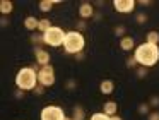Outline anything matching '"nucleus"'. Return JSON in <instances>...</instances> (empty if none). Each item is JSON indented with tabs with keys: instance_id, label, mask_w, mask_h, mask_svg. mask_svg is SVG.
Returning <instances> with one entry per match:
<instances>
[{
	"instance_id": "a211bd4d",
	"label": "nucleus",
	"mask_w": 159,
	"mask_h": 120,
	"mask_svg": "<svg viewBox=\"0 0 159 120\" xmlns=\"http://www.w3.org/2000/svg\"><path fill=\"white\" fill-rule=\"evenodd\" d=\"M31 41L36 45V46H41V45H45V40H43V33H33L31 34Z\"/></svg>"
},
{
	"instance_id": "f03ea898",
	"label": "nucleus",
	"mask_w": 159,
	"mask_h": 120,
	"mask_svg": "<svg viewBox=\"0 0 159 120\" xmlns=\"http://www.w3.org/2000/svg\"><path fill=\"white\" fill-rule=\"evenodd\" d=\"M38 84V72L34 67H22L16 75V86L21 91H34Z\"/></svg>"
},
{
	"instance_id": "bb28decb",
	"label": "nucleus",
	"mask_w": 159,
	"mask_h": 120,
	"mask_svg": "<svg viewBox=\"0 0 159 120\" xmlns=\"http://www.w3.org/2000/svg\"><path fill=\"white\" fill-rule=\"evenodd\" d=\"M149 120H159V112H151L149 113Z\"/></svg>"
},
{
	"instance_id": "473e14b6",
	"label": "nucleus",
	"mask_w": 159,
	"mask_h": 120,
	"mask_svg": "<svg viewBox=\"0 0 159 120\" xmlns=\"http://www.w3.org/2000/svg\"><path fill=\"white\" fill-rule=\"evenodd\" d=\"M75 58H77V60H82V58H84V53H77Z\"/></svg>"
},
{
	"instance_id": "39448f33",
	"label": "nucleus",
	"mask_w": 159,
	"mask_h": 120,
	"mask_svg": "<svg viewBox=\"0 0 159 120\" xmlns=\"http://www.w3.org/2000/svg\"><path fill=\"white\" fill-rule=\"evenodd\" d=\"M38 82L43 88H50V86L55 84V69L53 65H45V67H39L38 70Z\"/></svg>"
},
{
	"instance_id": "7c9ffc66",
	"label": "nucleus",
	"mask_w": 159,
	"mask_h": 120,
	"mask_svg": "<svg viewBox=\"0 0 159 120\" xmlns=\"http://www.w3.org/2000/svg\"><path fill=\"white\" fill-rule=\"evenodd\" d=\"M14 94H16V98H24V91H21V89H17Z\"/></svg>"
},
{
	"instance_id": "aec40b11",
	"label": "nucleus",
	"mask_w": 159,
	"mask_h": 120,
	"mask_svg": "<svg viewBox=\"0 0 159 120\" xmlns=\"http://www.w3.org/2000/svg\"><path fill=\"white\" fill-rule=\"evenodd\" d=\"M89 120H111V117H108L106 113H94V115H91Z\"/></svg>"
},
{
	"instance_id": "2f4dec72",
	"label": "nucleus",
	"mask_w": 159,
	"mask_h": 120,
	"mask_svg": "<svg viewBox=\"0 0 159 120\" xmlns=\"http://www.w3.org/2000/svg\"><path fill=\"white\" fill-rule=\"evenodd\" d=\"M5 24H9V19L5 16H2V26H5Z\"/></svg>"
},
{
	"instance_id": "6e6552de",
	"label": "nucleus",
	"mask_w": 159,
	"mask_h": 120,
	"mask_svg": "<svg viewBox=\"0 0 159 120\" xmlns=\"http://www.w3.org/2000/svg\"><path fill=\"white\" fill-rule=\"evenodd\" d=\"M34 57H36L38 65H41V67L50 65V53H48L46 50H43L41 46H36V48H34Z\"/></svg>"
},
{
	"instance_id": "5701e85b",
	"label": "nucleus",
	"mask_w": 159,
	"mask_h": 120,
	"mask_svg": "<svg viewBox=\"0 0 159 120\" xmlns=\"http://www.w3.org/2000/svg\"><path fill=\"white\" fill-rule=\"evenodd\" d=\"M115 34H116V36H121V38H123L125 27H123V26H116V27H115Z\"/></svg>"
},
{
	"instance_id": "20e7f679",
	"label": "nucleus",
	"mask_w": 159,
	"mask_h": 120,
	"mask_svg": "<svg viewBox=\"0 0 159 120\" xmlns=\"http://www.w3.org/2000/svg\"><path fill=\"white\" fill-rule=\"evenodd\" d=\"M65 31L62 29V27H57V26H52L46 33H43V40H45V45H48V46H60V45H63V41H65Z\"/></svg>"
},
{
	"instance_id": "0eeeda50",
	"label": "nucleus",
	"mask_w": 159,
	"mask_h": 120,
	"mask_svg": "<svg viewBox=\"0 0 159 120\" xmlns=\"http://www.w3.org/2000/svg\"><path fill=\"white\" fill-rule=\"evenodd\" d=\"M113 7H115V10L120 12V14H130V12H134V9H135V2L134 0H115Z\"/></svg>"
},
{
	"instance_id": "412c9836",
	"label": "nucleus",
	"mask_w": 159,
	"mask_h": 120,
	"mask_svg": "<svg viewBox=\"0 0 159 120\" xmlns=\"http://www.w3.org/2000/svg\"><path fill=\"white\" fill-rule=\"evenodd\" d=\"M149 110H151V105H149V103H142V105H139V112H140L142 115H145V113H151Z\"/></svg>"
},
{
	"instance_id": "b1692460",
	"label": "nucleus",
	"mask_w": 159,
	"mask_h": 120,
	"mask_svg": "<svg viewBox=\"0 0 159 120\" xmlns=\"http://www.w3.org/2000/svg\"><path fill=\"white\" fill-rule=\"evenodd\" d=\"M147 75V70H145V67H140V69H137V77H145Z\"/></svg>"
},
{
	"instance_id": "f704fd0d",
	"label": "nucleus",
	"mask_w": 159,
	"mask_h": 120,
	"mask_svg": "<svg viewBox=\"0 0 159 120\" xmlns=\"http://www.w3.org/2000/svg\"><path fill=\"white\" fill-rule=\"evenodd\" d=\"M65 120H72V117H65Z\"/></svg>"
},
{
	"instance_id": "393cba45",
	"label": "nucleus",
	"mask_w": 159,
	"mask_h": 120,
	"mask_svg": "<svg viewBox=\"0 0 159 120\" xmlns=\"http://www.w3.org/2000/svg\"><path fill=\"white\" fill-rule=\"evenodd\" d=\"M145 21H147V16H145V14H137V22L139 24H144Z\"/></svg>"
},
{
	"instance_id": "f3484780",
	"label": "nucleus",
	"mask_w": 159,
	"mask_h": 120,
	"mask_svg": "<svg viewBox=\"0 0 159 120\" xmlns=\"http://www.w3.org/2000/svg\"><path fill=\"white\" fill-rule=\"evenodd\" d=\"M52 27V22H50V19H39V26H38V31L39 33H46V31Z\"/></svg>"
},
{
	"instance_id": "7ed1b4c3",
	"label": "nucleus",
	"mask_w": 159,
	"mask_h": 120,
	"mask_svg": "<svg viewBox=\"0 0 159 120\" xmlns=\"http://www.w3.org/2000/svg\"><path fill=\"white\" fill-rule=\"evenodd\" d=\"M84 48V36L79 33V31H70V33L65 34V41H63V50L67 53H82Z\"/></svg>"
},
{
	"instance_id": "c756f323",
	"label": "nucleus",
	"mask_w": 159,
	"mask_h": 120,
	"mask_svg": "<svg viewBox=\"0 0 159 120\" xmlns=\"http://www.w3.org/2000/svg\"><path fill=\"white\" fill-rule=\"evenodd\" d=\"M86 26H87L86 21H82V19H80L79 22H77V29H86Z\"/></svg>"
},
{
	"instance_id": "c85d7f7f",
	"label": "nucleus",
	"mask_w": 159,
	"mask_h": 120,
	"mask_svg": "<svg viewBox=\"0 0 159 120\" xmlns=\"http://www.w3.org/2000/svg\"><path fill=\"white\" fill-rule=\"evenodd\" d=\"M75 88V81H74V79H69V81H67V89H74Z\"/></svg>"
},
{
	"instance_id": "f257e3e1",
	"label": "nucleus",
	"mask_w": 159,
	"mask_h": 120,
	"mask_svg": "<svg viewBox=\"0 0 159 120\" xmlns=\"http://www.w3.org/2000/svg\"><path fill=\"white\" fill-rule=\"evenodd\" d=\"M135 60L142 67H152L159 60V46L151 43H142L135 48Z\"/></svg>"
},
{
	"instance_id": "9b49d317",
	"label": "nucleus",
	"mask_w": 159,
	"mask_h": 120,
	"mask_svg": "<svg viewBox=\"0 0 159 120\" xmlns=\"http://www.w3.org/2000/svg\"><path fill=\"white\" fill-rule=\"evenodd\" d=\"M113 89H115V84H113V81H111V79H104V81H101L99 91L103 93V94H111V93H113Z\"/></svg>"
},
{
	"instance_id": "a878e982",
	"label": "nucleus",
	"mask_w": 159,
	"mask_h": 120,
	"mask_svg": "<svg viewBox=\"0 0 159 120\" xmlns=\"http://www.w3.org/2000/svg\"><path fill=\"white\" fill-rule=\"evenodd\" d=\"M149 105H151V106H159V98H157V96H152Z\"/></svg>"
},
{
	"instance_id": "9d476101",
	"label": "nucleus",
	"mask_w": 159,
	"mask_h": 120,
	"mask_svg": "<svg viewBox=\"0 0 159 120\" xmlns=\"http://www.w3.org/2000/svg\"><path fill=\"white\" fill-rule=\"evenodd\" d=\"M116 112H118V105H116V101H106V103H104V106H103V113H106L108 117H115V115H116Z\"/></svg>"
},
{
	"instance_id": "4be33fe9",
	"label": "nucleus",
	"mask_w": 159,
	"mask_h": 120,
	"mask_svg": "<svg viewBox=\"0 0 159 120\" xmlns=\"http://www.w3.org/2000/svg\"><path fill=\"white\" fill-rule=\"evenodd\" d=\"M127 67H130V69L137 67V60H135V57H130V58H127Z\"/></svg>"
},
{
	"instance_id": "6ab92c4d",
	"label": "nucleus",
	"mask_w": 159,
	"mask_h": 120,
	"mask_svg": "<svg viewBox=\"0 0 159 120\" xmlns=\"http://www.w3.org/2000/svg\"><path fill=\"white\" fill-rule=\"evenodd\" d=\"M52 7H53L52 0H41V2H39V10H41V12H50Z\"/></svg>"
},
{
	"instance_id": "f8f14e48",
	"label": "nucleus",
	"mask_w": 159,
	"mask_h": 120,
	"mask_svg": "<svg viewBox=\"0 0 159 120\" xmlns=\"http://www.w3.org/2000/svg\"><path fill=\"white\" fill-rule=\"evenodd\" d=\"M24 26H26V29H29V31H36L39 26V21L36 19L34 16H28L24 19Z\"/></svg>"
},
{
	"instance_id": "1a4fd4ad",
	"label": "nucleus",
	"mask_w": 159,
	"mask_h": 120,
	"mask_svg": "<svg viewBox=\"0 0 159 120\" xmlns=\"http://www.w3.org/2000/svg\"><path fill=\"white\" fill-rule=\"evenodd\" d=\"M79 16H80V19H82V21L91 19L93 16H96V14H94V7L91 5L89 2L80 3V7H79Z\"/></svg>"
},
{
	"instance_id": "72a5a7b5",
	"label": "nucleus",
	"mask_w": 159,
	"mask_h": 120,
	"mask_svg": "<svg viewBox=\"0 0 159 120\" xmlns=\"http://www.w3.org/2000/svg\"><path fill=\"white\" fill-rule=\"evenodd\" d=\"M111 120H121V117H118V115H115V117H111Z\"/></svg>"
},
{
	"instance_id": "2eb2a0df",
	"label": "nucleus",
	"mask_w": 159,
	"mask_h": 120,
	"mask_svg": "<svg viewBox=\"0 0 159 120\" xmlns=\"http://www.w3.org/2000/svg\"><path fill=\"white\" fill-rule=\"evenodd\" d=\"M86 113H84V108L80 105H75L74 106V115H72V120H84Z\"/></svg>"
},
{
	"instance_id": "423d86ee",
	"label": "nucleus",
	"mask_w": 159,
	"mask_h": 120,
	"mask_svg": "<svg viewBox=\"0 0 159 120\" xmlns=\"http://www.w3.org/2000/svg\"><path fill=\"white\" fill-rule=\"evenodd\" d=\"M41 120H65V113L60 106L55 105H48L41 110V115H39Z\"/></svg>"
},
{
	"instance_id": "dca6fc26",
	"label": "nucleus",
	"mask_w": 159,
	"mask_h": 120,
	"mask_svg": "<svg viewBox=\"0 0 159 120\" xmlns=\"http://www.w3.org/2000/svg\"><path fill=\"white\" fill-rule=\"evenodd\" d=\"M145 43L157 45L159 43V33H157V31H149V33H147V41H145Z\"/></svg>"
},
{
	"instance_id": "ddd939ff",
	"label": "nucleus",
	"mask_w": 159,
	"mask_h": 120,
	"mask_svg": "<svg viewBox=\"0 0 159 120\" xmlns=\"http://www.w3.org/2000/svg\"><path fill=\"white\" fill-rule=\"evenodd\" d=\"M12 10H14V3H12L11 0H2V2H0V14H2V16H9Z\"/></svg>"
},
{
	"instance_id": "cd10ccee",
	"label": "nucleus",
	"mask_w": 159,
	"mask_h": 120,
	"mask_svg": "<svg viewBox=\"0 0 159 120\" xmlns=\"http://www.w3.org/2000/svg\"><path fill=\"white\" fill-rule=\"evenodd\" d=\"M43 91H45V88H43L41 84H38V86L34 88V94H43Z\"/></svg>"
},
{
	"instance_id": "4468645a",
	"label": "nucleus",
	"mask_w": 159,
	"mask_h": 120,
	"mask_svg": "<svg viewBox=\"0 0 159 120\" xmlns=\"http://www.w3.org/2000/svg\"><path fill=\"white\" fill-rule=\"evenodd\" d=\"M134 45H135V41H134V38H132V36H123L120 40V46H121V50H125V51L132 50Z\"/></svg>"
}]
</instances>
